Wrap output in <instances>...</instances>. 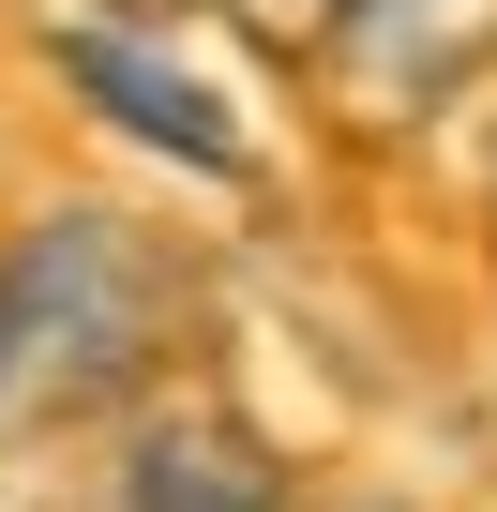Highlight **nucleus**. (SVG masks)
<instances>
[{"instance_id":"obj_2","label":"nucleus","mask_w":497,"mask_h":512,"mask_svg":"<svg viewBox=\"0 0 497 512\" xmlns=\"http://www.w3.org/2000/svg\"><path fill=\"white\" fill-rule=\"evenodd\" d=\"M91 512H302V467H287V437L241 407V392L166 377V392L121 407L106 497H91Z\"/></svg>"},{"instance_id":"obj_4","label":"nucleus","mask_w":497,"mask_h":512,"mask_svg":"<svg viewBox=\"0 0 497 512\" xmlns=\"http://www.w3.org/2000/svg\"><path fill=\"white\" fill-rule=\"evenodd\" d=\"M362 16H377V0H226V31L257 46V61H287V76H317Z\"/></svg>"},{"instance_id":"obj_3","label":"nucleus","mask_w":497,"mask_h":512,"mask_svg":"<svg viewBox=\"0 0 497 512\" xmlns=\"http://www.w3.org/2000/svg\"><path fill=\"white\" fill-rule=\"evenodd\" d=\"M46 46H61L76 106H91V121H121L136 151H166V166H196V181H241V166H257L241 106H226V91H211L181 46H166V16H91V0H76Z\"/></svg>"},{"instance_id":"obj_1","label":"nucleus","mask_w":497,"mask_h":512,"mask_svg":"<svg viewBox=\"0 0 497 512\" xmlns=\"http://www.w3.org/2000/svg\"><path fill=\"white\" fill-rule=\"evenodd\" d=\"M166 362H181V256L136 211L46 196L0 241V452L121 422L136 392H166Z\"/></svg>"},{"instance_id":"obj_6","label":"nucleus","mask_w":497,"mask_h":512,"mask_svg":"<svg viewBox=\"0 0 497 512\" xmlns=\"http://www.w3.org/2000/svg\"><path fill=\"white\" fill-rule=\"evenodd\" d=\"M91 16H181V0H91Z\"/></svg>"},{"instance_id":"obj_5","label":"nucleus","mask_w":497,"mask_h":512,"mask_svg":"<svg viewBox=\"0 0 497 512\" xmlns=\"http://www.w3.org/2000/svg\"><path fill=\"white\" fill-rule=\"evenodd\" d=\"M302 512H407V497H302Z\"/></svg>"}]
</instances>
